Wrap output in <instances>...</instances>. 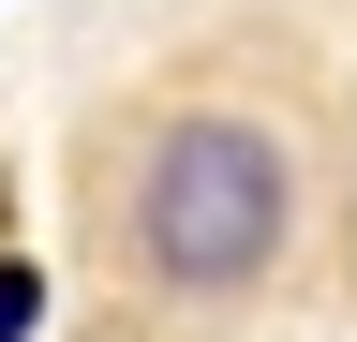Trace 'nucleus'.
Returning <instances> with one entry per match:
<instances>
[{"instance_id":"2","label":"nucleus","mask_w":357,"mask_h":342,"mask_svg":"<svg viewBox=\"0 0 357 342\" xmlns=\"http://www.w3.org/2000/svg\"><path fill=\"white\" fill-rule=\"evenodd\" d=\"M0 342H30V268H0Z\"/></svg>"},{"instance_id":"1","label":"nucleus","mask_w":357,"mask_h":342,"mask_svg":"<svg viewBox=\"0 0 357 342\" xmlns=\"http://www.w3.org/2000/svg\"><path fill=\"white\" fill-rule=\"evenodd\" d=\"M75 253L134 327L208 342L312 297L357 238V104L268 15H223L75 119Z\"/></svg>"}]
</instances>
